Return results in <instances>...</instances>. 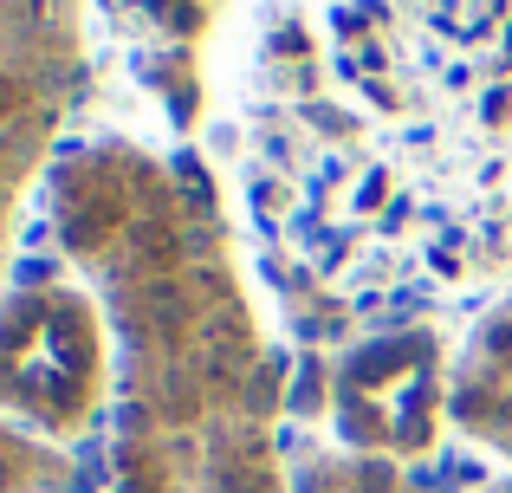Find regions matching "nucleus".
I'll use <instances>...</instances> for the list:
<instances>
[{"label": "nucleus", "instance_id": "7", "mask_svg": "<svg viewBox=\"0 0 512 493\" xmlns=\"http://www.w3.org/2000/svg\"><path fill=\"white\" fill-rule=\"evenodd\" d=\"M130 7L143 13V26H150V39L169 52V65H175V78H182V98H188V111H195V98H201V33L214 26V7L221 0H130Z\"/></svg>", "mask_w": 512, "mask_h": 493}, {"label": "nucleus", "instance_id": "8", "mask_svg": "<svg viewBox=\"0 0 512 493\" xmlns=\"http://www.w3.org/2000/svg\"><path fill=\"white\" fill-rule=\"evenodd\" d=\"M292 493H422L396 461H370L350 455V448H331V455H299L292 468Z\"/></svg>", "mask_w": 512, "mask_h": 493}, {"label": "nucleus", "instance_id": "3", "mask_svg": "<svg viewBox=\"0 0 512 493\" xmlns=\"http://www.w3.org/2000/svg\"><path fill=\"white\" fill-rule=\"evenodd\" d=\"M104 409V305L78 279H26L0 299V416L78 435Z\"/></svg>", "mask_w": 512, "mask_h": 493}, {"label": "nucleus", "instance_id": "10", "mask_svg": "<svg viewBox=\"0 0 512 493\" xmlns=\"http://www.w3.org/2000/svg\"><path fill=\"white\" fill-rule=\"evenodd\" d=\"M474 493H512V474H500V481H480Z\"/></svg>", "mask_w": 512, "mask_h": 493}, {"label": "nucleus", "instance_id": "5", "mask_svg": "<svg viewBox=\"0 0 512 493\" xmlns=\"http://www.w3.org/2000/svg\"><path fill=\"white\" fill-rule=\"evenodd\" d=\"M454 364L441 357L435 331H383L344 351L338 383H331V416L350 455L370 461H415L435 448L441 416H448Z\"/></svg>", "mask_w": 512, "mask_h": 493}, {"label": "nucleus", "instance_id": "9", "mask_svg": "<svg viewBox=\"0 0 512 493\" xmlns=\"http://www.w3.org/2000/svg\"><path fill=\"white\" fill-rule=\"evenodd\" d=\"M65 455L0 416V493H65Z\"/></svg>", "mask_w": 512, "mask_h": 493}, {"label": "nucleus", "instance_id": "6", "mask_svg": "<svg viewBox=\"0 0 512 493\" xmlns=\"http://www.w3.org/2000/svg\"><path fill=\"white\" fill-rule=\"evenodd\" d=\"M448 416L480 448L512 461V292L474 318L448 383Z\"/></svg>", "mask_w": 512, "mask_h": 493}, {"label": "nucleus", "instance_id": "2", "mask_svg": "<svg viewBox=\"0 0 512 493\" xmlns=\"http://www.w3.org/2000/svg\"><path fill=\"white\" fill-rule=\"evenodd\" d=\"M46 215L117 338V493H292L279 461L286 377L208 182L104 137L52 163Z\"/></svg>", "mask_w": 512, "mask_h": 493}, {"label": "nucleus", "instance_id": "4", "mask_svg": "<svg viewBox=\"0 0 512 493\" xmlns=\"http://www.w3.org/2000/svg\"><path fill=\"white\" fill-rule=\"evenodd\" d=\"M85 72L78 0H0V266Z\"/></svg>", "mask_w": 512, "mask_h": 493}, {"label": "nucleus", "instance_id": "1", "mask_svg": "<svg viewBox=\"0 0 512 493\" xmlns=\"http://www.w3.org/2000/svg\"><path fill=\"white\" fill-rule=\"evenodd\" d=\"M253 85L260 163L338 221L344 273H506L512 0H273Z\"/></svg>", "mask_w": 512, "mask_h": 493}]
</instances>
